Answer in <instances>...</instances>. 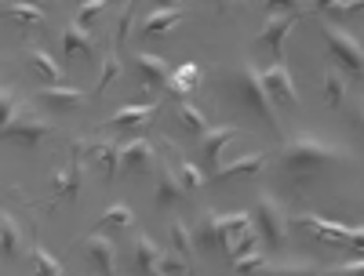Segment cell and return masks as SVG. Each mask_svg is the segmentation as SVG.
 <instances>
[{
  "instance_id": "27",
  "label": "cell",
  "mask_w": 364,
  "mask_h": 276,
  "mask_svg": "<svg viewBox=\"0 0 364 276\" xmlns=\"http://www.w3.org/2000/svg\"><path fill=\"white\" fill-rule=\"evenodd\" d=\"M161 255H164V251H161L149 236H139V240H135V265H139V272H142V276H149V272L157 269Z\"/></svg>"
},
{
  "instance_id": "36",
  "label": "cell",
  "mask_w": 364,
  "mask_h": 276,
  "mask_svg": "<svg viewBox=\"0 0 364 276\" xmlns=\"http://www.w3.org/2000/svg\"><path fill=\"white\" fill-rule=\"evenodd\" d=\"M262 276H317V265H262Z\"/></svg>"
},
{
  "instance_id": "42",
  "label": "cell",
  "mask_w": 364,
  "mask_h": 276,
  "mask_svg": "<svg viewBox=\"0 0 364 276\" xmlns=\"http://www.w3.org/2000/svg\"><path fill=\"white\" fill-rule=\"evenodd\" d=\"M353 11H364V0H343L339 4V15H353Z\"/></svg>"
},
{
  "instance_id": "33",
  "label": "cell",
  "mask_w": 364,
  "mask_h": 276,
  "mask_svg": "<svg viewBox=\"0 0 364 276\" xmlns=\"http://www.w3.org/2000/svg\"><path fill=\"white\" fill-rule=\"evenodd\" d=\"M8 18H15V22H22V26H37V29L48 22V15H44L37 4H11V8H8Z\"/></svg>"
},
{
  "instance_id": "29",
  "label": "cell",
  "mask_w": 364,
  "mask_h": 276,
  "mask_svg": "<svg viewBox=\"0 0 364 276\" xmlns=\"http://www.w3.org/2000/svg\"><path fill=\"white\" fill-rule=\"evenodd\" d=\"M99 226H106V229H128V226H135V214H132L128 204H109V207L102 211Z\"/></svg>"
},
{
  "instance_id": "7",
  "label": "cell",
  "mask_w": 364,
  "mask_h": 276,
  "mask_svg": "<svg viewBox=\"0 0 364 276\" xmlns=\"http://www.w3.org/2000/svg\"><path fill=\"white\" fill-rule=\"evenodd\" d=\"M77 149H80V157H87L91 164H99L102 171H106V178H117V171H120V145L113 142V138H99V142H73Z\"/></svg>"
},
{
  "instance_id": "4",
  "label": "cell",
  "mask_w": 364,
  "mask_h": 276,
  "mask_svg": "<svg viewBox=\"0 0 364 276\" xmlns=\"http://www.w3.org/2000/svg\"><path fill=\"white\" fill-rule=\"evenodd\" d=\"M321 33H324V40H328V51L336 55V62L346 66L350 73L364 77V48L357 44V37H350L346 29L328 26V22H321Z\"/></svg>"
},
{
  "instance_id": "34",
  "label": "cell",
  "mask_w": 364,
  "mask_h": 276,
  "mask_svg": "<svg viewBox=\"0 0 364 276\" xmlns=\"http://www.w3.org/2000/svg\"><path fill=\"white\" fill-rule=\"evenodd\" d=\"M262 265H266V251H262V248L233 258V272H237V276H248V272H255V269H262Z\"/></svg>"
},
{
  "instance_id": "2",
  "label": "cell",
  "mask_w": 364,
  "mask_h": 276,
  "mask_svg": "<svg viewBox=\"0 0 364 276\" xmlns=\"http://www.w3.org/2000/svg\"><path fill=\"white\" fill-rule=\"evenodd\" d=\"M237 91H240V99H245V102L266 120V124L277 131V113H273V102H269L266 84H262V70H259L255 62L240 66V73H237Z\"/></svg>"
},
{
  "instance_id": "21",
  "label": "cell",
  "mask_w": 364,
  "mask_h": 276,
  "mask_svg": "<svg viewBox=\"0 0 364 276\" xmlns=\"http://www.w3.org/2000/svg\"><path fill=\"white\" fill-rule=\"evenodd\" d=\"M157 207H171L178 197H182V186H178V175L168 167V164H161L157 160Z\"/></svg>"
},
{
  "instance_id": "37",
  "label": "cell",
  "mask_w": 364,
  "mask_h": 276,
  "mask_svg": "<svg viewBox=\"0 0 364 276\" xmlns=\"http://www.w3.org/2000/svg\"><path fill=\"white\" fill-rule=\"evenodd\" d=\"M117 73H120V58H117V51H106V58H102V80L95 87V95H102V91L117 80Z\"/></svg>"
},
{
  "instance_id": "35",
  "label": "cell",
  "mask_w": 364,
  "mask_h": 276,
  "mask_svg": "<svg viewBox=\"0 0 364 276\" xmlns=\"http://www.w3.org/2000/svg\"><path fill=\"white\" fill-rule=\"evenodd\" d=\"M157 269L168 272V276H190V258H178V251H164Z\"/></svg>"
},
{
  "instance_id": "41",
  "label": "cell",
  "mask_w": 364,
  "mask_h": 276,
  "mask_svg": "<svg viewBox=\"0 0 364 276\" xmlns=\"http://www.w3.org/2000/svg\"><path fill=\"white\" fill-rule=\"evenodd\" d=\"M328 276H364V258H357V262H350V265H336Z\"/></svg>"
},
{
  "instance_id": "11",
  "label": "cell",
  "mask_w": 364,
  "mask_h": 276,
  "mask_svg": "<svg viewBox=\"0 0 364 276\" xmlns=\"http://www.w3.org/2000/svg\"><path fill=\"white\" fill-rule=\"evenodd\" d=\"M295 22H299V15H273L259 29V44H266L273 55H277V62H284V40H288V33L295 29Z\"/></svg>"
},
{
  "instance_id": "15",
  "label": "cell",
  "mask_w": 364,
  "mask_h": 276,
  "mask_svg": "<svg viewBox=\"0 0 364 276\" xmlns=\"http://www.w3.org/2000/svg\"><path fill=\"white\" fill-rule=\"evenodd\" d=\"M135 70H139V77H142L146 87H161L171 77V66L164 62L161 55H149V51H139L135 55Z\"/></svg>"
},
{
  "instance_id": "20",
  "label": "cell",
  "mask_w": 364,
  "mask_h": 276,
  "mask_svg": "<svg viewBox=\"0 0 364 276\" xmlns=\"http://www.w3.org/2000/svg\"><path fill=\"white\" fill-rule=\"evenodd\" d=\"M29 66L37 70V77L44 84H58V80H63V66H58V58L48 48H29Z\"/></svg>"
},
{
  "instance_id": "39",
  "label": "cell",
  "mask_w": 364,
  "mask_h": 276,
  "mask_svg": "<svg viewBox=\"0 0 364 276\" xmlns=\"http://www.w3.org/2000/svg\"><path fill=\"white\" fill-rule=\"evenodd\" d=\"M266 4V15H295L299 11V0H262Z\"/></svg>"
},
{
  "instance_id": "30",
  "label": "cell",
  "mask_w": 364,
  "mask_h": 276,
  "mask_svg": "<svg viewBox=\"0 0 364 276\" xmlns=\"http://www.w3.org/2000/svg\"><path fill=\"white\" fill-rule=\"evenodd\" d=\"M171 243H175V251H178L182 258H193V251H197L193 226H186V222H171Z\"/></svg>"
},
{
  "instance_id": "32",
  "label": "cell",
  "mask_w": 364,
  "mask_h": 276,
  "mask_svg": "<svg viewBox=\"0 0 364 276\" xmlns=\"http://www.w3.org/2000/svg\"><path fill=\"white\" fill-rule=\"evenodd\" d=\"M178 186H182V193H197L200 186H204V175H200V167L197 164H190V160H178Z\"/></svg>"
},
{
  "instance_id": "26",
  "label": "cell",
  "mask_w": 364,
  "mask_h": 276,
  "mask_svg": "<svg viewBox=\"0 0 364 276\" xmlns=\"http://www.w3.org/2000/svg\"><path fill=\"white\" fill-rule=\"evenodd\" d=\"M175 116H178V124L186 128L190 135H197V138H204V135H208V120H204V113H200L193 102L178 99V106H175Z\"/></svg>"
},
{
  "instance_id": "1",
  "label": "cell",
  "mask_w": 364,
  "mask_h": 276,
  "mask_svg": "<svg viewBox=\"0 0 364 276\" xmlns=\"http://www.w3.org/2000/svg\"><path fill=\"white\" fill-rule=\"evenodd\" d=\"M281 160H284V167L291 175H310V171H321V167L336 164V160H346V149L317 138L314 131H299V135H291L284 142Z\"/></svg>"
},
{
  "instance_id": "19",
  "label": "cell",
  "mask_w": 364,
  "mask_h": 276,
  "mask_svg": "<svg viewBox=\"0 0 364 276\" xmlns=\"http://www.w3.org/2000/svg\"><path fill=\"white\" fill-rule=\"evenodd\" d=\"M262 164H266L262 153H248V157H237V160H230V164H219L215 171H211V178L226 182V178H237V175H259Z\"/></svg>"
},
{
  "instance_id": "3",
  "label": "cell",
  "mask_w": 364,
  "mask_h": 276,
  "mask_svg": "<svg viewBox=\"0 0 364 276\" xmlns=\"http://www.w3.org/2000/svg\"><path fill=\"white\" fill-rule=\"evenodd\" d=\"M252 222H255V233L262 236V243H269V248H281L284 236H288V219L281 204L273 200V193H259V204L252 211Z\"/></svg>"
},
{
  "instance_id": "28",
  "label": "cell",
  "mask_w": 364,
  "mask_h": 276,
  "mask_svg": "<svg viewBox=\"0 0 364 276\" xmlns=\"http://www.w3.org/2000/svg\"><path fill=\"white\" fill-rule=\"evenodd\" d=\"M29 258H33V265H37V276H66V265L58 262L44 243H33V248H29Z\"/></svg>"
},
{
  "instance_id": "18",
  "label": "cell",
  "mask_w": 364,
  "mask_h": 276,
  "mask_svg": "<svg viewBox=\"0 0 364 276\" xmlns=\"http://www.w3.org/2000/svg\"><path fill=\"white\" fill-rule=\"evenodd\" d=\"M182 22V8H154L142 18V37H161Z\"/></svg>"
},
{
  "instance_id": "12",
  "label": "cell",
  "mask_w": 364,
  "mask_h": 276,
  "mask_svg": "<svg viewBox=\"0 0 364 276\" xmlns=\"http://www.w3.org/2000/svg\"><path fill=\"white\" fill-rule=\"evenodd\" d=\"M80 182H84V157H80V149L73 145L70 164L55 178V200H77L80 197Z\"/></svg>"
},
{
  "instance_id": "25",
  "label": "cell",
  "mask_w": 364,
  "mask_h": 276,
  "mask_svg": "<svg viewBox=\"0 0 364 276\" xmlns=\"http://www.w3.org/2000/svg\"><path fill=\"white\" fill-rule=\"evenodd\" d=\"M346 91H350V84L339 73V66H328L324 70V102H328V109H339L346 102Z\"/></svg>"
},
{
  "instance_id": "5",
  "label": "cell",
  "mask_w": 364,
  "mask_h": 276,
  "mask_svg": "<svg viewBox=\"0 0 364 276\" xmlns=\"http://www.w3.org/2000/svg\"><path fill=\"white\" fill-rule=\"evenodd\" d=\"M262 84H266L269 102H277V106H284V109H299L302 99H299V87H295V80H291V73H288L284 62L262 70Z\"/></svg>"
},
{
  "instance_id": "17",
  "label": "cell",
  "mask_w": 364,
  "mask_h": 276,
  "mask_svg": "<svg viewBox=\"0 0 364 276\" xmlns=\"http://www.w3.org/2000/svg\"><path fill=\"white\" fill-rule=\"evenodd\" d=\"M22 248H26V240H22L18 222L11 219L8 211H0V255H4L8 262H18L22 258Z\"/></svg>"
},
{
  "instance_id": "10",
  "label": "cell",
  "mask_w": 364,
  "mask_h": 276,
  "mask_svg": "<svg viewBox=\"0 0 364 276\" xmlns=\"http://www.w3.org/2000/svg\"><path fill=\"white\" fill-rule=\"evenodd\" d=\"M299 226L314 233L321 243H328V248H346V236H350L346 222H331V219H321V214H302Z\"/></svg>"
},
{
  "instance_id": "8",
  "label": "cell",
  "mask_w": 364,
  "mask_h": 276,
  "mask_svg": "<svg viewBox=\"0 0 364 276\" xmlns=\"http://www.w3.org/2000/svg\"><path fill=\"white\" fill-rule=\"evenodd\" d=\"M37 102H41L44 109H55V113H70V109H77V106L87 102V91L66 87V84H44L41 95H37Z\"/></svg>"
},
{
  "instance_id": "24",
  "label": "cell",
  "mask_w": 364,
  "mask_h": 276,
  "mask_svg": "<svg viewBox=\"0 0 364 276\" xmlns=\"http://www.w3.org/2000/svg\"><path fill=\"white\" fill-rule=\"evenodd\" d=\"M200 84V66H193V62H182L178 70H171V77H168V91H171V95H190V91Z\"/></svg>"
},
{
  "instance_id": "14",
  "label": "cell",
  "mask_w": 364,
  "mask_h": 276,
  "mask_svg": "<svg viewBox=\"0 0 364 276\" xmlns=\"http://www.w3.org/2000/svg\"><path fill=\"white\" fill-rule=\"evenodd\" d=\"M193 240H197V248H219V251H226V229H223V214H215V211H204V219H200V226H193Z\"/></svg>"
},
{
  "instance_id": "45",
  "label": "cell",
  "mask_w": 364,
  "mask_h": 276,
  "mask_svg": "<svg viewBox=\"0 0 364 276\" xmlns=\"http://www.w3.org/2000/svg\"><path fill=\"white\" fill-rule=\"evenodd\" d=\"M215 8L219 11H230V0H215Z\"/></svg>"
},
{
  "instance_id": "31",
  "label": "cell",
  "mask_w": 364,
  "mask_h": 276,
  "mask_svg": "<svg viewBox=\"0 0 364 276\" xmlns=\"http://www.w3.org/2000/svg\"><path fill=\"white\" fill-rule=\"evenodd\" d=\"M22 113V102L11 87H0V135H4V128L11 124V120Z\"/></svg>"
},
{
  "instance_id": "43",
  "label": "cell",
  "mask_w": 364,
  "mask_h": 276,
  "mask_svg": "<svg viewBox=\"0 0 364 276\" xmlns=\"http://www.w3.org/2000/svg\"><path fill=\"white\" fill-rule=\"evenodd\" d=\"M343 0H314V8H339Z\"/></svg>"
},
{
  "instance_id": "13",
  "label": "cell",
  "mask_w": 364,
  "mask_h": 276,
  "mask_svg": "<svg viewBox=\"0 0 364 276\" xmlns=\"http://www.w3.org/2000/svg\"><path fill=\"white\" fill-rule=\"evenodd\" d=\"M120 167H124V171H149V167H157V157H154L149 138L139 135L128 145H120Z\"/></svg>"
},
{
  "instance_id": "40",
  "label": "cell",
  "mask_w": 364,
  "mask_h": 276,
  "mask_svg": "<svg viewBox=\"0 0 364 276\" xmlns=\"http://www.w3.org/2000/svg\"><path fill=\"white\" fill-rule=\"evenodd\" d=\"M346 248L357 251L364 258V226H350V236H346Z\"/></svg>"
},
{
  "instance_id": "23",
  "label": "cell",
  "mask_w": 364,
  "mask_h": 276,
  "mask_svg": "<svg viewBox=\"0 0 364 276\" xmlns=\"http://www.w3.org/2000/svg\"><path fill=\"white\" fill-rule=\"evenodd\" d=\"M237 138V128H215V131H208L204 135V160L211 167H219L223 164V149Z\"/></svg>"
},
{
  "instance_id": "16",
  "label": "cell",
  "mask_w": 364,
  "mask_h": 276,
  "mask_svg": "<svg viewBox=\"0 0 364 276\" xmlns=\"http://www.w3.org/2000/svg\"><path fill=\"white\" fill-rule=\"evenodd\" d=\"M63 51H66V58H84V62H95V40H91V33H87V29H80L77 22L66 26Z\"/></svg>"
},
{
  "instance_id": "44",
  "label": "cell",
  "mask_w": 364,
  "mask_h": 276,
  "mask_svg": "<svg viewBox=\"0 0 364 276\" xmlns=\"http://www.w3.org/2000/svg\"><path fill=\"white\" fill-rule=\"evenodd\" d=\"M186 0H164V8H182Z\"/></svg>"
},
{
  "instance_id": "6",
  "label": "cell",
  "mask_w": 364,
  "mask_h": 276,
  "mask_svg": "<svg viewBox=\"0 0 364 276\" xmlns=\"http://www.w3.org/2000/svg\"><path fill=\"white\" fill-rule=\"evenodd\" d=\"M84 251H87V265L95 269V276H117V243L102 233H91L84 240Z\"/></svg>"
},
{
  "instance_id": "22",
  "label": "cell",
  "mask_w": 364,
  "mask_h": 276,
  "mask_svg": "<svg viewBox=\"0 0 364 276\" xmlns=\"http://www.w3.org/2000/svg\"><path fill=\"white\" fill-rule=\"evenodd\" d=\"M157 106H149V102H139V106H120L113 116H109V128H139L146 124V120H154Z\"/></svg>"
},
{
  "instance_id": "46",
  "label": "cell",
  "mask_w": 364,
  "mask_h": 276,
  "mask_svg": "<svg viewBox=\"0 0 364 276\" xmlns=\"http://www.w3.org/2000/svg\"><path fill=\"white\" fill-rule=\"evenodd\" d=\"M22 4H37V0H22ZM44 4H51V0H44Z\"/></svg>"
},
{
  "instance_id": "9",
  "label": "cell",
  "mask_w": 364,
  "mask_h": 276,
  "mask_svg": "<svg viewBox=\"0 0 364 276\" xmlns=\"http://www.w3.org/2000/svg\"><path fill=\"white\" fill-rule=\"evenodd\" d=\"M51 131V124H48V120H37V116H29L26 109L11 120V124L4 128V135H0V138H8V142H18V145H37L44 135Z\"/></svg>"
},
{
  "instance_id": "47",
  "label": "cell",
  "mask_w": 364,
  "mask_h": 276,
  "mask_svg": "<svg viewBox=\"0 0 364 276\" xmlns=\"http://www.w3.org/2000/svg\"><path fill=\"white\" fill-rule=\"evenodd\" d=\"M149 276H168V272H161V269H154V272H149Z\"/></svg>"
},
{
  "instance_id": "38",
  "label": "cell",
  "mask_w": 364,
  "mask_h": 276,
  "mask_svg": "<svg viewBox=\"0 0 364 276\" xmlns=\"http://www.w3.org/2000/svg\"><path fill=\"white\" fill-rule=\"evenodd\" d=\"M106 4H109V0H87V4L77 11V26H80V29H91V22L106 11Z\"/></svg>"
}]
</instances>
